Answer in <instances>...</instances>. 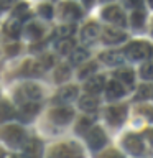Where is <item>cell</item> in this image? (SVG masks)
<instances>
[{
    "instance_id": "19",
    "label": "cell",
    "mask_w": 153,
    "mask_h": 158,
    "mask_svg": "<svg viewBox=\"0 0 153 158\" xmlns=\"http://www.w3.org/2000/svg\"><path fill=\"white\" fill-rule=\"evenodd\" d=\"M17 114H15V109L12 107V104L7 101L0 102V122H7L10 118H13Z\"/></svg>"
},
{
    "instance_id": "13",
    "label": "cell",
    "mask_w": 153,
    "mask_h": 158,
    "mask_svg": "<svg viewBox=\"0 0 153 158\" xmlns=\"http://www.w3.org/2000/svg\"><path fill=\"white\" fill-rule=\"evenodd\" d=\"M43 71H46V69L43 68L39 59L38 61H27L22 68V74H25V76H39Z\"/></svg>"
},
{
    "instance_id": "22",
    "label": "cell",
    "mask_w": 153,
    "mask_h": 158,
    "mask_svg": "<svg viewBox=\"0 0 153 158\" xmlns=\"http://www.w3.org/2000/svg\"><path fill=\"white\" fill-rule=\"evenodd\" d=\"M115 77H117V81H120L122 84H130L133 82V71L132 69H127V68H123V69H118V71H115Z\"/></svg>"
},
{
    "instance_id": "23",
    "label": "cell",
    "mask_w": 153,
    "mask_h": 158,
    "mask_svg": "<svg viewBox=\"0 0 153 158\" xmlns=\"http://www.w3.org/2000/svg\"><path fill=\"white\" fill-rule=\"evenodd\" d=\"M56 48H58V51L61 54H69L74 49V41L71 40V36L69 38H61L59 43L56 44Z\"/></svg>"
},
{
    "instance_id": "26",
    "label": "cell",
    "mask_w": 153,
    "mask_h": 158,
    "mask_svg": "<svg viewBox=\"0 0 153 158\" xmlns=\"http://www.w3.org/2000/svg\"><path fill=\"white\" fill-rule=\"evenodd\" d=\"M27 36L30 40H38L43 36V27L38 23H30L27 27Z\"/></svg>"
},
{
    "instance_id": "27",
    "label": "cell",
    "mask_w": 153,
    "mask_h": 158,
    "mask_svg": "<svg viewBox=\"0 0 153 158\" xmlns=\"http://www.w3.org/2000/svg\"><path fill=\"white\" fill-rule=\"evenodd\" d=\"M69 74H71V69H69V66H66V64H61V66L56 69V73H54V79H56L58 82H63V81H66V79L69 77Z\"/></svg>"
},
{
    "instance_id": "4",
    "label": "cell",
    "mask_w": 153,
    "mask_h": 158,
    "mask_svg": "<svg viewBox=\"0 0 153 158\" xmlns=\"http://www.w3.org/2000/svg\"><path fill=\"white\" fill-rule=\"evenodd\" d=\"M87 143L92 150H99V148H102L107 143L105 133H104L101 127H94L87 132Z\"/></svg>"
},
{
    "instance_id": "30",
    "label": "cell",
    "mask_w": 153,
    "mask_h": 158,
    "mask_svg": "<svg viewBox=\"0 0 153 158\" xmlns=\"http://www.w3.org/2000/svg\"><path fill=\"white\" fill-rule=\"evenodd\" d=\"M74 33V27L72 25H63L56 30V36L61 40V38H69L71 35Z\"/></svg>"
},
{
    "instance_id": "32",
    "label": "cell",
    "mask_w": 153,
    "mask_h": 158,
    "mask_svg": "<svg viewBox=\"0 0 153 158\" xmlns=\"http://www.w3.org/2000/svg\"><path fill=\"white\" fill-rule=\"evenodd\" d=\"M140 74L143 79H151L153 77V63H145L140 69Z\"/></svg>"
},
{
    "instance_id": "29",
    "label": "cell",
    "mask_w": 153,
    "mask_h": 158,
    "mask_svg": "<svg viewBox=\"0 0 153 158\" xmlns=\"http://www.w3.org/2000/svg\"><path fill=\"white\" fill-rule=\"evenodd\" d=\"M13 17L18 20L28 18V5L27 3H18V7L13 10Z\"/></svg>"
},
{
    "instance_id": "17",
    "label": "cell",
    "mask_w": 153,
    "mask_h": 158,
    "mask_svg": "<svg viewBox=\"0 0 153 158\" xmlns=\"http://www.w3.org/2000/svg\"><path fill=\"white\" fill-rule=\"evenodd\" d=\"M51 155L53 156H76L79 155V150L77 147H72V145H58L54 147Z\"/></svg>"
},
{
    "instance_id": "24",
    "label": "cell",
    "mask_w": 153,
    "mask_h": 158,
    "mask_svg": "<svg viewBox=\"0 0 153 158\" xmlns=\"http://www.w3.org/2000/svg\"><path fill=\"white\" fill-rule=\"evenodd\" d=\"M23 150H25V153H28V155H39V153H41V143L38 140H35V138H31V140H28L23 145Z\"/></svg>"
},
{
    "instance_id": "25",
    "label": "cell",
    "mask_w": 153,
    "mask_h": 158,
    "mask_svg": "<svg viewBox=\"0 0 153 158\" xmlns=\"http://www.w3.org/2000/svg\"><path fill=\"white\" fill-rule=\"evenodd\" d=\"M87 56H89V51H87V49L76 48V49H72V51H71V63H72V64H79V63L86 61Z\"/></svg>"
},
{
    "instance_id": "35",
    "label": "cell",
    "mask_w": 153,
    "mask_h": 158,
    "mask_svg": "<svg viewBox=\"0 0 153 158\" xmlns=\"http://www.w3.org/2000/svg\"><path fill=\"white\" fill-rule=\"evenodd\" d=\"M39 13H41V17L49 20V18L53 17V7H51V5H48V3H44V5L39 7Z\"/></svg>"
},
{
    "instance_id": "38",
    "label": "cell",
    "mask_w": 153,
    "mask_h": 158,
    "mask_svg": "<svg viewBox=\"0 0 153 158\" xmlns=\"http://www.w3.org/2000/svg\"><path fill=\"white\" fill-rule=\"evenodd\" d=\"M123 2H125L127 7H138L142 0H123Z\"/></svg>"
},
{
    "instance_id": "14",
    "label": "cell",
    "mask_w": 153,
    "mask_h": 158,
    "mask_svg": "<svg viewBox=\"0 0 153 158\" xmlns=\"http://www.w3.org/2000/svg\"><path fill=\"white\" fill-rule=\"evenodd\" d=\"M104 82H105L104 76H94V77H89V79H87V82L84 84V87H86V91H87V92L97 94V92H101V91H102Z\"/></svg>"
},
{
    "instance_id": "2",
    "label": "cell",
    "mask_w": 153,
    "mask_h": 158,
    "mask_svg": "<svg viewBox=\"0 0 153 158\" xmlns=\"http://www.w3.org/2000/svg\"><path fill=\"white\" fill-rule=\"evenodd\" d=\"M2 137H3V140L7 142L8 145L18 147V145H22V143L25 142L27 133H25V130L22 127H18V125H8V127H5L2 130Z\"/></svg>"
},
{
    "instance_id": "41",
    "label": "cell",
    "mask_w": 153,
    "mask_h": 158,
    "mask_svg": "<svg viewBox=\"0 0 153 158\" xmlns=\"http://www.w3.org/2000/svg\"><path fill=\"white\" fill-rule=\"evenodd\" d=\"M148 138H150V142H151V143H153V130H151V132H150V133H148Z\"/></svg>"
},
{
    "instance_id": "36",
    "label": "cell",
    "mask_w": 153,
    "mask_h": 158,
    "mask_svg": "<svg viewBox=\"0 0 153 158\" xmlns=\"http://www.w3.org/2000/svg\"><path fill=\"white\" fill-rule=\"evenodd\" d=\"M148 94H150V89H148V86H143L138 89V94H137V99L138 101H142V99H147Z\"/></svg>"
},
{
    "instance_id": "18",
    "label": "cell",
    "mask_w": 153,
    "mask_h": 158,
    "mask_svg": "<svg viewBox=\"0 0 153 158\" xmlns=\"http://www.w3.org/2000/svg\"><path fill=\"white\" fill-rule=\"evenodd\" d=\"M97 36H99V27L96 23H87L81 31L82 41H92V40H96Z\"/></svg>"
},
{
    "instance_id": "21",
    "label": "cell",
    "mask_w": 153,
    "mask_h": 158,
    "mask_svg": "<svg viewBox=\"0 0 153 158\" xmlns=\"http://www.w3.org/2000/svg\"><path fill=\"white\" fill-rule=\"evenodd\" d=\"M101 59L105 64H110V66H117V64L122 63V54L115 53V51H109V53H102Z\"/></svg>"
},
{
    "instance_id": "8",
    "label": "cell",
    "mask_w": 153,
    "mask_h": 158,
    "mask_svg": "<svg viewBox=\"0 0 153 158\" xmlns=\"http://www.w3.org/2000/svg\"><path fill=\"white\" fill-rule=\"evenodd\" d=\"M127 38V35L120 31V30H117V28H104V31H102V41L104 43H107V44H115V43H120L123 41V40Z\"/></svg>"
},
{
    "instance_id": "10",
    "label": "cell",
    "mask_w": 153,
    "mask_h": 158,
    "mask_svg": "<svg viewBox=\"0 0 153 158\" xmlns=\"http://www.w3.org/2000/svg\"><path fill=\"white\" fill-rule=\"evenodd\" d=\"M38 112H39V106L35 101L25 102L22 106V110H20V114H18V118L22 122H30Z\"/></svg>"
},
{
    "instance_id": "31",
    "label": "cell",
    "mask_w": 153,
    "mask_h": 158,
    "mask_svg": "<svg viewBox=\"0 0 153 158\" xmlns=\"http://www.w3.org/2000/svg\"><path fill=\"white\" fill-rule=\"evenodd\" d=\"M91 125H92V120H91V118H89V117H82L81 120L77 122V125H76V132H77V133H86Z\"/></svg>"
},
{
    "instance_id": "39",
    "label": "cell",
    "mask_w": 153,
    "mask_h": 158,
    "mask_svg": "<svg viewBox=\"0 0 153 158\" xmlns=\"http://www.w3.org/2000/svg\"><path fill=\"white\" fill-rule=\"evenodd\" d=\"M142 112L145 114L148 118H153V109H150V107H143V109H142Z\"/></svg>"
},
{
    "instance_id": "1",
    "label": "cell",
    "mask_w": 153,
    "mask_h": 158,
    "mask_svg": "<svg viewBox=\"0 0 153 158\" xmlns=\"http://www.w3.org/2000/svg\"><path fill=\"white\" fill-rule=\"evenodd\" d=\"M151 53H153L151 46L148 43H145V41H135V43L128 44V46L125 48V54L130 59H135V61L148 58Z\"/></svg>"
},
{
    "instance_id": "5",
    "label": "cell",
    "mask_w": 153,
    "mask_h": 158,
    "mask_svg": "<svg viewBox=\"0 0 153 158\" xmlns=\"http://www.w3.org/2000/svg\"><path fill=\"white\" fill-rule=\"evenodd\" d=\"M102 18L114 23V25H120V27L125 25V15H123V12L118 7H115V5H110V7L104 8L102 10Z\"/></svg>"
},
{
    "instance_id": "7",
    "label": "cell",
    "mask_w": 153,
    "mask_h": 158,
    "mask_svg": "<svg viewBox=\"0 0 153 158\" xmlns=\"http://www.w3.org/2000/svg\"><path fill=\"white\" fill-rule=\"evenodd\" d=\"M127 117V109L125 107H118V106H114V107H109L105 110V118L109 123L112 125H118L125 120Z\"/></svg>"
},
{
    "instance_id": "34",
    "label": "cell",
    "mask_w": 153,
    "mask_h": 158,
    "mask_svg": "<svg viewBox=\"0 0 153 158\" xmlns=\"http://www.w3.org/2000/svg\"><path fill=\"white\" fill-rule=\"evenodd\" d=\"M39 63L43 64V68L44 69H49L54 64V58L51 56V54H43L41 58H39Z\"/></svg>"
},
{
    "instance_id": "20",
    "label": "cell",
    "mask_w": 153,
    "mask_h": 158,
    "mask_svg": "<svg viewBox=\"0 0 153 158\" xmlns=\"http://www.w3.org/2000/svg\"><path fill=\"white\" fill-rule=\"evenodd\" d=\"M5 33L10 38H18L20 33H22V25H20V20H10V22L5 25Z\"/></svg>"
},
{
    "instance_id": "37",
    "label": "cell",
    "mask_w": 153,
    "mask_h": 158,
    "mask_svg": "<svg viewBox=\"0 0 153 158\" xmlns=\"http://www.w3.org/2000/svg\"><path fill=\"white\" fill-rule=\"evenodd\" d=\"M17 51H18V44L13 43V44H8V46H7V53L10 54V56H13Z\"/></svg>"
},
{
    "instance_id": "12",
    "label": "cell",
    "mask_w": 153,
    "mask_h": 158,
    "mask_svg": "<svg viewBox=\"0 0 153 158\" xmlns=\"http://www.w3.org/2000/svg\"><path fill=\"white\" fill-rule=\"evenodd\" d=\"M123 94H125V89H123V86L118 81H109L107 82V86H105V96H107V99L114 101V99L122 97Z\"/></svg>"
},
{
    "instance_id": "40",
    "label": "cell",
    "mask_w": 153,
    "mask_h": 158,
    "mask_svg": "<svg viewBox=\"0 0 153 158\" xmlns=\"http://www.w3.org/2000/svg\"><path fill=\"white\" fill-rule=\"evenodd\" d=\"M104 156H118V153H115V152H107V153H104Z\"/></svg>"
},
{
    "instance_id": "16",
    "label": "cell",
    "mask_w": 153,
    "mask_h": 158,
    "mask_svg": "<svg viewBox=\"0 0 153 158\" xmlns=\"http://www.w3.org/2000/svg\"><path fill=\"white\" fill-rule=\"evenodd\" d=\"M97 106H99L97 97H94L91 92L86 94V96H82L81 101H79V107H81L82 110H86V112H94L97 109Z\"/></svg>"
},
{
    "instance_id": "28",
    "label": "cell",
    "mask_w": 153,
    "mask_h": 158,
    "mask_svg": "<svg viewBox=\"0 0 153 158\" xmlns=\"http://www.w3.org/2000/svg\"><path fill=\"white\" fill-rule=\"evenodd\" d=\"M130 22H132V25L135 28H140L142 25H143V22H145V13H143L142 10H135V12L132 13Z\"/></svg>"
},
{
    "instance_id": "9",
    "label": "cell",
    "mask_w": 153,
    "mask_h": 158,
    "mask_svg": "<svg viewBox=\"0 0 153 158\" xmlns=\"http://www.w3.org/2000/svg\"><path fill=\"white\" fill-rule=\"evenodd\" d=\"M123 147L127 148L128 153L132 155H138V153L143 152V140L138 135H127L125 140H123Z\"/></svg>"
},
{
    "instance_id": "15",
    "label": "cell",
    "mask_w": 153,
    "mask_h": 158,
    "mask_svg": "<svg viewBox=\"0 0 153 158\" xmlns=\"http://www.w3.org/2000/svg\"><path fill=\"white\" fill-rule=\"evenodd\" d=\"M76 96H77V87L76 86H66L58 92L56 101L58 102H71L76 99Z\"/></svg>"
},
{
    "instance_id": "43",
    "label": "cell",
    "mask_w": 153,
    "mask_h": 158,
    "mask_svg": "<svg viewBox=\"0 0 153 158\" xmlns=\"http://www.w3.org/2000/svg\"><path fill=\"white\" fill-rule=\"evenodd\" d=\"M101 2H112V0H101Z\"/></svg>"
},
{
    "instance_id": "6",
    "label": "cell",
    "mask_w": 153,
    "mask_h": 158,
    "mask_svg": "<svg viewBox=\"0 0 153 158\" xmlns=\"http://www.w3.org/2000/svg\"><path fill=\"white\" fill-rule=\"evenodd\" d=\"M51 120L58 125H66L68 122H71V118L74 117V110L69 107H56L53 109L51 114H49Z\"/></svg>"
},
{
    "instance_id": "33",
    "label": "cell",
    "mask_w": 153,
    "mask_h": 158,
    "mask_svg": "<svg viewBox=\"0 0 153 158\" xmlns=\"http://www.w3.org/2000/svg\"><path fill=\"white\" fill-rule=\"evenodd\" d=\"M96 68H97L96 63H89V64H86V66H84L81 71H79V77H81V79H86L89 74H92L94 71H96Z\"/></svg>"
},
{
    "instance_id": "11",
    "label": "cell",
    "mask_w": 153,
    "mask_h": 158,
    "mask_svg": "<svg viewBox=\"0 0 153 158\" xmlns=\"http://www.w3.org/2000/svg\"><path fill=\"white\" fill-rule=\"evenodd\" d=\"M59 13L64 20H77L81 18V8L77 7L76 3H71V2H66L61 5L59 8Z\"/></svg>"
},
{
    "instance_id": "3",
    "label": "cell",
    "mask_w": 153,
    "mask_h": 158,
    "mask_svg": "<svg viewBox=\"0 0 153 158\" xmlns=\"http://www.w3.org/2000/svg\"><path fill=\"white\" fill-rule=\"evenodd\" d=\"M43 92L41 89H39V86H36V84H31V82H27L23 84L22 87L17 91V101L18 102H30V101H38V99H41Z\"/></svg>"
},
{
    "instance_id": "42",
    "label": "cell",
    "mask_w": 153,
    "mask_h": 158,
    "mask_svg": "<svg viewBox=\"0 0 153 158\" xmlns=\"http://www.w3.org/2000/svg\"><path fill=\"white\" fill-rule=\"evenodd\" d=\"M148 2H150V5H151V7H153V0H148Z\"/></svg>"
}]
</instances>
